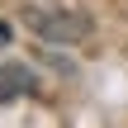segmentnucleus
<instances>
[{
	"instance_id": "obj_2",
	"label": "nucleus",
	"mask_w": 128,
	"mask_h": 128,
	"mask_svg": "<svg viewBox=\"0 0 128 128\" xmlns=\"http://www.w3.org/2000/svg\"><path fill=\"white\" fill-rule=\"evenodd\" d=\"M33 90H38V81H33L28 66H19V62H5L0 66V104L5 100H19V95H33Z\"/></svg>"
},
{
	"instance_id": "obj_1",
	"label": "nucleus",
	"mask_w": 128,
	"mask_h": 128,
	"mask_svg": "<svg viewBox=\"0 0 128 128\" xmlns=\"http://www.w3.org/2000/svg\"><path fill=\"white\" fill-rule=\"evenodd\" d=\"M24 24L43 38V43H81L90 38V14L86 10H24Z\"/></svg>"
},
{
	"instance_id": "obj_3",
	"label": "nucleus",
	"mask_w": 128,
	"mask_h": 128,
	"mask_svg": "<svg viewBox=\"0 0 128 128\" xmlns=\"http://www.w3.org/2000/svg\"><path fill=\"white\" fill-rule=\"evenodd\" d=\"M0 43H10V24L5 19H0Z\"/></svg>"
}]
</instances>
